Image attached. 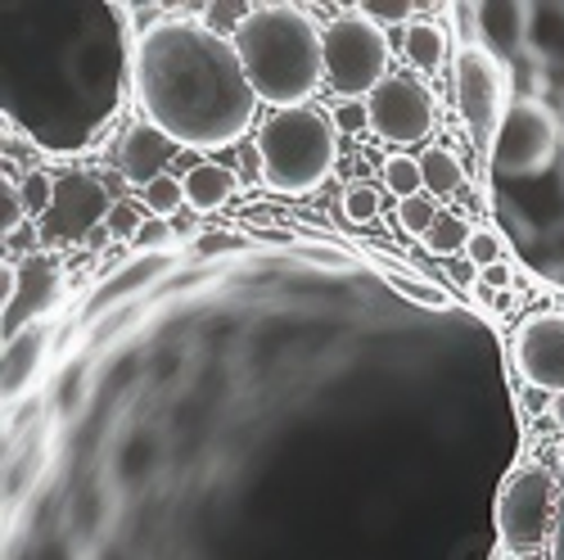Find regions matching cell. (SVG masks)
Listing matches in <instances>:
<instances>
[{
    "label": "cell",
    "mask_w": 564,
    "mask_h": 560,
    "mask_svg": "<svg viewBox=\"0 0 564 560\" xmlns=\"http://www.w3.org/2000/svg\"><path fill=\"white\" fill-rule=\"evenodd\" d=\"M135 100L176 150H226L258 114L235 36L204 19H163L135 41Z\"/></svg>",
    "instance_id": "1"
},
{
    "label": "cell",
    "mask_w": 564,
    "mask_h": 560,
    "mask_svg": "<svg viewBox=\"0 0 564 560\" xmlns=\"http://www.w3.org/2000/svg\"><path fill=\"white\" fill-rule=\"evenodd\" d=\"M235 51L271 109L312 105L325 82V28L303 6H253L235 32Z\"/></svg>",
    "instance_id": "2"
},
{
    "label": "cell",
    "mask_w": 564,
    "mask_h": 560,
    "mask_svg": "<svg viewBox=\"0 0 564 560\" xmlns=\"http://www.w3.org/2000/svg\"><path fill=\"white\" fill-rule=\"evenodd\" d=\"M258 163L262 181L275 195H312L330 181L339 163V127L335 118L299 105V109H271L258 127Z\"/></svg>",
    "instance_id": "3"
},
{
    "label": "cell",
    "mask_w": 564,
    "mask_h": 560,
    "mask_svg": "<svg viewBox=\"0 0 564 560\" xmlns=\"http://www.w3.org/2000/svg\"><path fill=\"white\" fill-rule=\"evenodd\" d=\"M389 32L370 14H344L325 28V82H330L344 100H370L384 86L389 73Z\"/></svg>",
    "instance_id": "4"
},
{
    "label": "cell",
    "mask_w": 564,
    "mask_h": 560,
    "mask_svg": "<svg viewBox=\"0 0 564 560\" xmlns=\"http://www.w3.org/2000/svg\"><path fill=\"white\" fill-rule=\"evenodd\" d=\"M555 529V475L546 465H514L497 488V534L506 556H542Z\"/></svg>",
    "instance_id": "5"
},
{
    "label": "cell",
    "mask_w": 564,
    "mask_h": 560,
    "mask_svg": "<svg viewBox=\"0 0 564 560\" xmlns=\"http://www.w3.org/2000/svg\"><path fill=\"white\" fill-rule=\"evenodd\" d=\"M456 105H460L469 140L488 154L497 146L506 114H510V86H506L501 55H492L479 41L460 45V55H456Z\"/></svg>",
    "instance_id": "6"
},
{
    "label": "cell",
    "mask_w": 564,
    "mask_h": 560,
    "mask_svg": "<svg viewBox=\"0 0 564 560\" xmlns=\"http://www.w3.org/2000/svg\"><path fill=\"white\" fill-rule=\"evenodd\" d=\"M113 204L118 200H109L100 176H90V172H64L55 181L51 208L36 217L41 245H77V240H90L96 230L105 236V222H109Z\"/></svg>",
    "instance_id": "7"
},
{
    "label": "cell",
    "mask_w": 564,
    "mask_h": 560,
    "mask_svg": "<svg viewBox=\"0 0 564 560\" xmlns=\"http://www.w3.org/2000/svg\"><path fill=\"white\" fill-rule=\"evenodd\" d=\"M560 150V122L542 100H514L497 146H492V168L506 176H533L542 172Z\"/></svg>",
    "instance_id": "8"
},
{
    "label": "cell",
    "mask_w": 564,
    "mask_h": 560,
    "mask_svg": "<svg viewBox=\"0 0 564 560\" xmlns=\"http://www.w3.org/2000/svg\"><path fill=\"white\" fill-rule=\"evenodd\" d=\"M370 105V131L380 140H393V146H406V140H420L434 131V90L420 82L415 73H393L384 77V86L366 100Z\"/></svg>",
    "instance_id": "9"
},
{
    "label": "cell",
    "mask_w": 564,
    "mask_h": 560,
    "mask_svg": "<svg viewBox=\"0 0 564 560\" xmlns=\"http://www.w3.org/2000/svg\"><path fill=\"white\" fill-rule=\"evenodd\" d=\"M514 362L524 380L546 394H564V312H533L514 331Z\"/></svg>",
    "instance_id": "10"
},
{
    "label": "cell",
    "mask_w": 564,
    "mask_h": 560,
    "mask_svg": "<svg viewBox=\"0 0 564 560\" xmlns=\"http://www.w3.org/2000/svg\"><path fill=\"white\" fill-rule=\"evenodd\" d=\"M172 140L159 131V127H150V122H135V127H127L122 131V146H118V172L131 181V185H154L159 176H163V168H167V159H172Z\"/></svg>",
    "instance_id": "11"
},
{
    "label": "cell",
    "mask_w": 564,
    "mask_h": 560,
    "mask_svg": "<svg viewBox=\"0 0 564 560\" xmlns=\"http://www.w3.org/2000/svg\"><path fill=\"white\" fill-rule=\"evenodd\" d=\"M181 181H185V208H199V213L230 204L235 191H240V176L221 163H195V168L181 172Z\"/></svg>",
    "instance_id": "12"
},
{
    "label": "cell",
    "mask_w": 564,
    "mask_h": 560,
    "mask_svg": "<svg viewBox=\"0 0 564 560\" xmlns=\"http://www.w3.org/2000/svg\"><path fill=\"white\" fill-rule=\"evenodd\" d=\"M402 55L406 64H415L420 73H434L447 64V32L434 19H411L406 36H402Z\"/></svg>",
    "instance_id": "13"
},
{
    "label": "cell",
    "mask_w": 564,
    "mask_h": 560,
    "mask_svg": "<svg viewBox=\"0 0 564 560\" xmlns=\"http://www.w3.org/2000/svg\"><path fill=\"white\" fill-rule=\"evenodd\" d=\"M479 19H484V45L492 55H514L524 45V23H529L524 6H484Z\"/></svg>",
    "instance_id": "14"
},
{
    "label": "cell",
    "mask_w": 564,
    "mask_h": 560,
    "mask_svg": "<svg viewBox=\"0 0 564 560\" xmlns=\"http://www.w3.org/2000/svg\"><path fill=\"white\" fill-rule=\"evenodd\" d=\"M41 344H45L41 325H28V331L10 335V344H6V394H19L28 385L32 366L41 362Z\"/></svg>",
    "instance_id": "15"
},
{
    "label": "cell",
    "mask_w": 564,
    "mask_h": 560,
    "mask_svg": "<svg viewBox=\"0 0 564 560\" xmlns=\"http://www.w3.org/2000/svg\"><path fill=\"white\" fill-rule=\"evenodd\" d=\"M163 271H167V258H163V254H140L131 267H122V271L109 280V286L96 294V303H90V308H109V303H118L122 294L145 290L150 280H154V276H163Z\"/></svg>",
    "instance_id": "16"
},
{
    "label": "cell",
    "mask_w": 564,
    "mask_h": 560,
    "mask_svg": "<svg viewBox=\"0 0 564 560\" xmlns=\"http://www.w3.org/2000/svg\"><path fill=\"white\" fill-rule=\"evenodd\" d=\"M420 172H425V191L430 195H456L460 185H465V168H460V159L452 154V150H443V146H430L425 154H420Z\"/></svg>",
    "instance_id": "17"
},
{
    "label": "cell",
    "mask_w": 564,
    "mask_h": 560,
    "mask_svg": "<svg viewBox=\"0 0 564 560\" xmlns=\"http://www.w3.org/2000/svg\"><path fill=\"white\" fill-rule=\"evenodd\" d=\"M469 236H475V226H469L460 213L443 208L438 222H434V230L425 236V249L438 254V258H452V254H465L469 249Z\"/></svg>",
    "instance_id": "18"
},
{
    "label": "cell",
    "mask_w": 564,
    "mask_h": 560,
    "mask_svg": "<svg viewBox=\"0 0 564 560\" xmlns=\"http://www.w3.org/2000/svg\"><path fill=\"white\" fill-rule=\"evenodd\" d=\"M384 191L402 200H415L425 191V172H420V159H406V154H389L384 159Z\"/></svg>",
    "instance_id": "19"
},
{
    "label": "cell",
    "mask_w": 564,
    "mask_h": 560,
    "mask_svg": "<svg viewBox=\"0 0 564 560\" xmlns=\"http://www.w3.org/2000/svg\"><path fill=\"white\" fill-rule=\"evenodd\" d=\"M140 204H145L154 217H172L176 208H185V181L181 176H172V172H163L154 185H145V191H140Z\"/></svg>",
    "instance_id": "20"
},
{
    "label": "cell",
    "mask_w": 564,
    "mask_h": 560,
    "mask_svg": "<svg viewBox=\"0 0 564 560\" xmlns=\"http://www.w3.org/2000/svg\"><path fill=\"white\" fill-rule=\"evenodd\" d=\"M389 286H393L402 299L420 303V308H447V303H452L447 290L434 286V280H425V276H402V271H393V276H389Z\"/></svg>",
    "instance_id": "21"
},
{
    "label": "cell",
    "mask_w": 564,
    "mask_h": 560,
    "mask_svg": "<svg viewBox=\"0 0 564 560\" xmlns=\"http://www.w3.org/2000/svg\"><path fill=\"white\" fill-rule=\"evenodd\" d=\"M438 213H443V208H438L430 195H415V200H402V204H398V222H402V230H406V236H420V240H425L430 230H434Z\"/></svg>",
    "instance_id": "22"
},
{
    "label": "cell",
    "mask_w": 564,
    "mask_h": 560,
    "mask_svg": "<svg viewBox=\"0 0 564 560\" xmlns=\"http://www.w3.org/2000/svg\"><path fill=\"white\" fill-rule=\"evenodd\" d=\"M339 213L348 217V222H357V226H366V222H375L380 217V191L375 185H348L344 191V200H339Z\"/></svg>",
    "instance_id": "23"
},
{
    "label": "cell",
    "mask_w": 564,
    "mask_h": 560,
    "mask_svg": "<svg viewBox=\"0 0 564 560\" xmlns=\"http://www.w3.org/2000/svg\"><path fill=\"white\" fill-rule=\"evenodd\" d=\"M145 204H135V200H118L113 204V213H109V222H105V230H109V240H131L135 245V236H140V226H145Z\"/></svg>",
    "instance_id": "24"
},
{
    "label": "cell",
    "mask_w": 564,
    "mask_h": 560,
    "mask_svg": "<svg viewBox=\"0 0 564 560\" xmlns=\"http://www.w3.org/2000/svg\"><path fill=\"white\" fill-rule=\"evenodd\" d=\"M55 181H59V176H51V172H28V176H23L19 195H23L28 217H41L45 208H51V200H55Z\"/></svg>",
    "instance_id": "25"
},
{
    "label": "cell",
    "mask_w": 564,
    "mask_h": 560,
    "mask_svg": "<svg viewBox=\"0 0 564 560\" xmlns=\"http://www.w3.org/2000/svg\"><path fill=\"white\" fill-rule=\"evenodd\" d=\"M465 258L475 262L479 271H488V267H497V262H506L501 258V240L492 236V230L484 226V230H475V236H469V249H465Z\"/></svg>",
    "instance_id": "26"
},
{
    "label": "cell",
    "mask_w": 564,
    "mask_h": 560,
    "mask_svg": "<svg viewBox=\"0 0 564 560\" xmlns=\"http://www.w3.org/2000/svg\"><path fill=\"white\" fill-rule=\"evenodd\" d=\"M335 127H339L344 136H361V131H370V105H366V100H339V109H335Z\"/></svg>",
    "instance_id": "27"
},
{
    "label": "cell",
    "mask_w": 564,
    "mask_h": 560,
    "mask_svg": "<svg viewBox=\"0 0 564 560\" xmlns=\"http://www.w3.org/2000/svg\"><path fill=\"white\" fill-rule=\"evenodd\" d=\"M28 222V208H23V195L14 191V185L6 181L0 185V230H6V236H14V230Z\"/></svg>",
    "instance_id": "28"
},
{
    "label": "cell",
    "mask_w": 564,
    "mask_h": 560,
    "mask_svg": "<svg viewBox=\"0 0 564 560\" xmlns=\"http://www.w3.org/2000/svg\"><path fill=\"white\" fill-rule=\"evenodd\" d=\"M546 560H564V448H560V471H555V529H551Z\"/></svg>",
    "instance_id": "29"
},
{
    "label": "cell",
    "mask_w": 564,
    "mask_h": 560,
    "mask_svg": "<svg viewBox=\"0 0 564 560\" xmlns=\"http://www.w3.org/2000/svg\"><path fill=\"white\" fill-rule=\"evenodd\" d=\"M245 19H249L245 6H208V10H204V23H208L213 32H221V36H226V32H240Z\"/></svg>",
    "instance_id": "30"
},
{
    "label": "cell",
    "mask_w": 564,
    "mask_h": 560,
    "mask_svg": "<svg viewBox=\"0 0 564 560\" xmlns=\"http://www.w3.org/2000/svg\"><path fill=\"white\" fill-rule=\"evenodd\" d=\"M230 249H240V236H235V230H204V236L195 240L199 258H217V254H230Z\"/></svg>",
    "instance_id": "31"
},
{
    "label": "cell",
    "mask_w": 564,
    "mask_h": 560,
    "mask_svg": "<svg viewBox=\"0 0 564 560\" xmlns=\"http://www.w3.org/2000/svg\"><path fill=\"white\" fill-rule=\"evenodd\" d=\"M510 286H514V271H510V262H497V267L479 271V286H475V290H488V294H506Z\"/></svg>",
    "instance_id": "32"
},
{
    "label": "cell",
    "mask_w": 564,
    "mask_h": 560,
    "mask_svg": "<svg viewBox=\"0 0 564 560\" xmlns=\"http://www.w3.org/2000/svg\"><path fill=\"white\" fill-rule=\"evenodd\" d=\"M6 245L10 249H19V254H32V249H41V226L36 222H23L14 236H6Z\"/></svg>",
    "instance_id": "33"
},
{
    "label": "cell",
    "mask_w": 564,
    "mask_h": 560,
    "mask_svg": "<svg viewBox=\"0 0 564 560\" xmlns=\"http://www.w3.org/2000/svg\"><path fill=\"white\" fill-rule=\"evenodd\" d=\"M159 240H167V222H163V217H154V222L140 226V236H135V245H140V249H150V254H154V245H159Z\"/></svg>",
    "instance_id": "34"
},
{
    "label": "cell",
    "mask_w": 564,
    "mask_h": 560,
    "mask_svg": "<svg viewBox=\"0 0 564 560\" xmlns=\"http://www.w3.org/2000/svg\"><path fill=\"white\" fill-rule=\"evenodd\" d=\"M447 276L456 280V286H479V267L469 262V258H456V262H447Z\"/></svg>",
    "instance_id": "35"
},
{
    "label": "cell",
    "mask_w": 564,
    "mask_h": 560,
    "mask_svg": "<svg viewBox=\"0 0 564 560\" xmlns=\"http://www.w3.org/2000/svg\"><path fill=\"white\" fill-rule=\"evenodd\" d=\"M361 14H370L375 23H398V19H411V10H406V6H366Z\"/></svg>",
    "instance_id": "36"
},
{
    "label": "cell",
    "mask_w": 564,
    "mask_h": 560,
    "mask_svg": "<svg viewBox=\"0 0 564 560\" xmlns=\"http://www.w3.org/2000/svg\"><path fill=\"white\" fill-rule=\"evenodd\" d=\"M551 411H555V420H560V430H564V394L555 398V407H551Z\"/></svg>",
    "instance_id": "37"
},
{
    "label": "cell",
    "mask_w": 564,
    "mask_h": 560,
    "mask_svg": "<svg viewBox=\"0 0 564 560\" xmlns=\"http://www.w3.org/2000/svg\"><path fill=\"white\" fill-rule=\"evenodd\" d=\"M506 560H546V556H506Z\"/></svg>",
    "instance_id": "38"
}]
</instances>
